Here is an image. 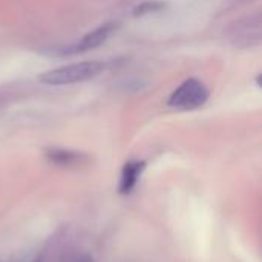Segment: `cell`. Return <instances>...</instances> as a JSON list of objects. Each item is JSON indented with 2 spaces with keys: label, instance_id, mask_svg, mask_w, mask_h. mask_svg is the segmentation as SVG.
Wrapping results in <instances>:
<instances>
[{
  "label": "cell",
  "instance_id": "cell-7",
  "mask_svg": "<svg viewBox=\"0 0 262 262\" xmlns=\"http://www.w3.org/2000/svg\"><path fill=\"white\" fill-rule=\"evenodd\" d=\"M167 8V3L161 2V0H146L143 3H140L135 9H134V15L140 17V15H147V14H155V12H161Z\"/></svg>",
  "mask_w": 262,
  "mask_h": 262
},
{
  "label": "cell",
  "instance_id": "cell-8",
  "mask_svg": "<svg viewBox=\"0 0 262 262\" xmlns=\"http://www.w3.org/2000/svg\"><path fill=\"white\" fill-rule=\"evenodd\" d=\"M34 262H43V261H41V259H38V261H34Z\"/></svg>",
  "mask_w": 262,
  "mask_h": 262
},
{
  "label": "cell",
  "instance_id": "cell-9",
  "mask_svg": "<svg viewBox=\"0 0 262 262\" xmlns=\"http://www.w3.org/2000/svg\"><path fill=\"white\" fill-rule=\"evenodd\" d=\"M236 2H238V0H236ZM244 2H249V0H244Z\"/></svg>",
  "mask_w": 262,
  "mask_h": 262
},
{
  "label": "cell",
  "instance_id": "cell-2",
  "mask_svg": "<svg viewBox=\"0 0 262 262\" xmlns=\"http://www.w3.org/2000/svg\"><path fill=\"white\" fill-rule=\"evenodd\" d=\"M209 95L210 92L203 81L187 78L172 92L167 104L178 111H195L207 103Z\"/></svg>",
  "mask_w": 262,
  "mask_h": 262
},
{
  "label": "cell",
  "instance_id": "cell-4",
  "mask_svg": "<svg viewBox=\"0 0 262 262\" xmlns=\"http://www.w3.org/2000/svg\"><path fill=\"white\" fill-rule=\"evenodd\" d=\"M117 28H118V23H115V21L103 23L98 28H95L94 31L83 35L81 40L77 41L75 45H71V46L64 48L63 54H78V52H86V51L95 49L100 45H103L117 31Z\"/></svg>",
  "mask_w": 262,
  "mask_h": 262
},
{
  "label": "cell",
  "instance_id": "cell-3",
  "mask_svg": "<svg viewBox=\"0 0 262 262\" xmlns=\"http://www.w3.org/2000/svg\"><path fill=\"white\" fill-rule=\"evenodd\" d=\"M227 38L236 48H253L261 43L262 17L259 12L246 15L227 28Z\"/></svg>",
  "mask_w": 262,
  "mask_h": 262
},
{
  "label": "cell",
  "instance_id": "cell-5",
  "mask_svg": "<svg viewBox=\"0 0 262 262\" xmlns=\"http://www.w3.org/2000/svg\"><path fill=\"white\" fill-rule=\"evenodd\" d=\"M144 167H146L144 161H129L124 164L121 170V178H120V193L129 195L135 189Z\"/></svg>",
  "mask_w": 262,
  "mask_h": 262
},
{
  "label": "cell",
  "instance_id": "cell-6",
  "mask_svg": "<svg viewBox=\"0 0 262 262\" xmlns=\"http://www.w3.org/2000/svg\"><path fill=\"white\" fill-rule=\"evenodd\" d=\"M48 158L49 161L58 164V166H77L86 161V157L80 152L74 150H66V149H51L48 150Z\"/></svg>",
  "mask_w": 262,
  "mask_h": 262
},
{
  "label": "cell",
  "instance_id": "cell-1",
  "mask_svg": "<svg viewBox=\"0 0 262 262\" xmlns=\"http://www.w3.org/2000/svg\"><path fill=\"white\" fill-rule=\"evenodd\" d=\"M106 69V63L103 61H81L74 64L60 66L55 69H51L40 75V81L49 86H66L74 83H83L88 80H92L103 74Z\"/></svg>",
  "mask_w": 262,
  "mask_h": 262
}]
</instances>
